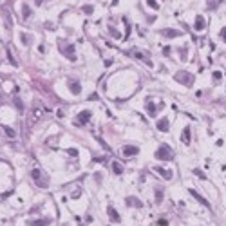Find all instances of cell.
Segmentation results:
<instances>
[{
  "label": "cell",
  "instance_id": "32",
  "mask_svg": "<svg viewBox=\"0 0 226 226\" xmlns=\"http://www.w3.org/2000/svg\"><path fill=\"white\" fill-rule=\"evenodd\" d=\"M109 29H111V33H112L114 36H120V33L116 31V29H114V27H109Z\"/></svg>",
  "mask_w": 226,
  "mask_h": 226
},
{
  "label": "cell",
  "instance_id": "6",
  "mask_svg": "<svg viewBox=\"0 0 226 226\" xmlns=\"http://www.w3.org/2000/svg\"><path fill=\"white\" fill-rule=\"evenodd\" d=\"M91 111H82V112L78 114V120H76V125H85L91 121Z\"/></svg>",
  "mask_w": 226,
  "mask_h": 226
},
{
  "label": "cell",
  "instance_id": "11",
  "mask_svg": "<svg viewBox=\"0 0 226 226\" xmlns=\"http://www.w3.org/2000/svg\"><path fill=\"white\" fill-rule=\"evenodd\" d=\"M125 201H127V205H129V206H136V208H141V206H143V203H141L138 197H132V195H130V197H127Z\"/></svg>",
  "mask_w": 226,
  "mask_h": 226
},
{
  "label": "cell",
  "instance_id": "29",
  "mask_svg": "<svg viewBox=\"0 0 226 226\" xmlns=\"http://www.w3.org/2000/svg\"><path fill=\"white\" fill-rule=\"evenodd\" d=\"M157 223H159V226H168V221L166 219H159Z\"/></svg>",
  "mask_w": 226,
  "mask_h": 226
},
{
  "label": "cell",
  "instance_id": "17",
  "mask_svg": "<svg viewBox=\"0 0 226 226\" xmlns=\"http://www.w3.org/2000/svg\"><path fill=\"white\" fill-rule=\"evenodd\" d=\"M51 224V219H38V221H31L29 226H47Z\"/></svg>",
  "mask_w": 226,
  "mask_h": 226
},
{
  "label": "cell",
  "instance_id": "25",
  "mask_svg": "<svg viewBox=\"0 0 226 226\" xmlns=\"http://www.w3.org/2000/svg\"><path fill=\"white\" fill-rule=\"evenodd\" d=\"M67 154L72 156V157H78V150H76V148H69V150H67Z\"/></svg>",
  "mask_w": 226,
  "mask_h": 226
},
{
  "label": "cell",
  "instance_id": "20",
  "mask_svg": "<svg viewBox=\"0 0 226 226\" xmlns=\"http://www.w3.org/2000/svg\"><path fill=\"white\" fill-rule=\"evenodd\" d=\"M22 16H24L25 20H27V18L31 16V7H29L27 4H22Z\"/></svg>",
  "mask_w": 226,
  "mask_h": 226
},
{
  "label": "cell",
  "instance_id": "31",
  "mask_svg": "<svg viewBox=\"0 0 226 226\" xmlns=\"http://www.w3.org/2000/svg\"><path fill=\"white\" fill-rule=\"evenodd\" d=\"M214 78H215V80H221V72H219V71H214Z\"/></svg>",
  "mask_w": 226,
  "mask_h": 226
},
{
  "label": "cell",
  "instance_id": "10",
  "mask_svg": "<svg viewBox=\"0 0 226 226\" xmlns=\"http://www.w3.org/2000/svg\"><path fill=\"white\" fill-rule=\"evenodd\" d=\"M161 34H163L165 38H175V36H179L181 33L177 31V29H163Z\"/></svg>",
  "mask_w": 226,
  "mask_h": 226
},
{
  "label": "cell",
  "instance_id": "22",
  "mask_svg": "<svg viewBox=\"0 0 226 226\" xmlns=\"http://www.w3.org/2000/svg\"><path fill=\"white\" fill-rule=\"evenodd\" d=\"M2 129H4V132L7 134V136H9V138H15V136H16V134H15V130H13V129H11V127H6V125H4V127H2Z\"/></svg>",
  "mask_w": 226,
  "mask_h": 226
},
{
  "label": "cell",
  "instance_id": "8",
  "mask_svg": "<svg viewBox=\"0 0 226 226\" xmlns=\"http://www.w3.org/2000/svg\"><path fill=\"white\" fill-rule=\"evenodd\" d=\"M107 215L111 217L114 223H120V221H121V217H120V214L116 212V208H114V206H107Z\"/></svg>",
  "mask_w": 226,
  "mask_h": 226
},
{
  "label": "cell",
  "instance_id": "5",
  "mask_svg": "<svg viewBox=\"0 0 226 226\" xmlns=\"http://www.w3.org/2000/svg\"><path fill=\"white\" fill-rule=\"evenodd\" d=\"M132 54H134V56H136V58H138V60H141V62H143V63H147L148 67H154V62L150 60V56H148L147 52L139 51V49H134V51H132Z\"/></svg>",
  "mask_w": 226,
  "mask_h": 226
},
{
  "label": "cell",
  "instance_id": "26",
  "mask_svg": "<svg viewBox=\"0 0 226 226\" xmlns=\"http://www.w3.org/2000/svg\"><path fill=\"white\" fill-rule=\"evenodd\" d=\"M156 199H157V203H161V199H163V194H161V190H159V188L156 190Z\"/></svg>",
  "mask_w": 226,
  "mask_h": 226
},
{
  "label": "cell",
  "instance_id": "19",
  "mask_svg": "<svg viewBox=\"0 0 226 226\" xmlns=\"http://www.w3.org/2000/svg\"><path fill=\"white\" fill-rule=\"evenodd\" d=\"M156 105H154V102H150V100H147V112L150 114V116H156Z\"/></svg>",
  "mask_w": 226,
  "mask_h": 226
},
{
  "label": "cell",
  "instance_id": "7",
  "mask_svg": "<svg viewBox=\"0 0 226 226\" xmlns=\"http://www.w3.org/2000/svg\"><path fill=\"white\" fill-rule=\"evenodd\" d=\"M156 127H157V130H159V132H168V129H170V121H168L166 118H163V120H159V121L156 123Z\"/></svg>",
  "mask_w": 226,
  "mask_h": 226
},
{
  "label": "cell",
  "instance_id": "23",
  "mask_svg": "<svg viewBox=\"0 0 226 226\" xmlns=\"http://www.w3.org/2000/svg\"><path fill=\"white\" fill-rule=\"evenodd\" d=\"M82 11H83V13H87V15H93V13H94V7H93V6H83Z\"/></svg>",
  "mask_w": 226,
  "mask_h": 226
},
{
  "label": "cell",
  "instance_id": "4",
  "mask_svg": "<svg viewBox=\"0 0 226 226\" xmlns=\"http://www.w3.org/2000/svg\"><path fill=\"white\" fill-rule=\"evenodd\" d=\"M174 78H175V82L183 83V85H186V87H188V85H192V82H194L192 74H190V72H186V71H179Z\"/></svg>",
  "mask_w": 226,
  "mask_h": 226
},
{
  "label": "cell",
  "instance_id": "28",
  "mask_svg": "<svg viewBox=\"0 0 226 226\" xmlns=\"http://www.w3.org/2000/svg\"><path fill=\"white\" fill-rule=\"evenodd\" d=\"M194 174L197 175V177H201V179H205V177H206V175L203 174V172H201V170H194Z\"/></svg>",
  "mask_w": 226,
  "mask_h": 226
},
{
  "label": "cell",
  "instance_id": "14",
  "mask_svg": "<svg viewBox=\"0 0 226 226\" xmlns=\"http://www.w3.org/2000/svg\"><path fill=\"white\" fill-rule=\"evenodd\" d=\"M181 141L185 145H190V127H185L183 129V134H181Z\"/></svg>",
  "mask_w": 226,
  "mask_h": 226
},
{
  "label": "cell",
  "instance_id": "13",
  "mask_svg": "<svg viewBox=\"0 0 226 226\" xmlns=\"http://www.w3.org/2000/svg\"><path fill=\"white\" fill-rule=\"evenodd\" d=\"M190 194L194 195V197H195V199H197V201H199V203H201V205H203V206H208V208H210V203L206 201V199H205V197H203V195H199V194H197V192H195L194 188H190Z\"/></svg>",
  "mask_w": 226,
  "mask_h": 226
},
{
  "label": "cell",
  "instance_id": "15",
  "mask_svg": "<svg viewBox=\"0 0 226 226\" xmlns=\"http://www.w3.org/2000/svg\"><path fill=\"white\" fill-rule=\"evenodd\" d=\"M154 170L156 172H159V175L165 177V179H172V172H170V170H165V168H161V166H156Z\"/></svg>",
  "mask_w": 226,
  "mask_h": 226
},
{
  "label": "cell",
  "instance_id": "12",
  "mask_svg": "<svg viewBox=\"0 0 226 226\" xmlns=\"http://www.w3.org/2000/svg\"><path fill=\"white\" fill-rule=\"evenodd\" d=\"M194 29H195V31H203V29H205V18H203L201 15H197V16H195V25H194Z\"/></svg>",
  "mask_w": 226,
  "mask_h": 226
},
{
  "label": "cell",
  "instance_id": "21",
  "mask_svg": "<svg viewBox=\"0 0 226 226\" xmlns=\"http://www.w3.org/2000/svg\"><path fill=\"white\" fill-rule=\"evenodd\" d=\"M112 170H114V174H116V175H121V174H123V166L118 163V161H114V163H112Z\"/></svg>",
  "mask_w": 226,
  "mask_h": 226
},
{
  "label": "cell",
  "instance_id": "27",
  "mask_svg": "<svg viewBox=\"0 0 226 226\" xmlns=\"http://www.w3.org/2000/svg\"><path fill=\"white\" fill-rule=\"evenodd\" d=\"M20 38H22V42H24V45H27V43H29V36H27V34H24V33H22Z\"/></svg>",
  "mask_w": 226,
  "mask_h": 226
},
{
  "label": "cell",
  "instance_id": "34",
  "mask_svg": "<svg viewBox=\"0 0 226 226\" xmlns=\"http://www.w3.org/2000/svg\"><path fill=\"white\" fill-rule=\"evenodd\" d=\"M34 2H36V6H40V4L43 2V0H34Z\"/></svg>",
  "mask_w": 226,
  "mask_h": 226
},
{
  "label": "cell",
  "instance_id": "18",
  "mask_svg": "<svg viewBox=\"0 0 226 226\" xmlns=\"http://www.w3.org/2000/svg\"><path fill=\"white\" fill-rule=\"evenodd\" d=\"M223 0H206V7L210 11H214V9H217L219 7V4H221Z\"/></svg>",
  "mask_w": 226,
  "mask_h": 226
},
{
  "label": "cell",
  "instance_id": "9",
  "mask_svg": "<svg viewBox=\"0 0 226 226\" xmlns=\"http://www.w3.org/2000/svg\"><path fill=\"white\" fill-rule=\"evenodd\" d=\"M138 152H139V148L136 145H127V147H123V156H136Z\"/></svg>",
  "mask_w": 226,
  "mask_h": 226
},
{
  "label": "cell",
  "instance_id": "33",
  "mask_svg": "<svg viewBox=\"0 0 226 226\" xmlns=\"http://www.w3.org/2000/svg\"><path fill=\"white\" fill-rule=\"evenodd\" d=\"M15 105H16V107L22 111V102H20V100H15Z\"/></svg>",
  "mask_w": 226,
  "mask_h": 226
},
{
  "label": "cell",
  "instance_id": "16",
  "mask_svg": "<svg viewBox=\"0 0 226 226\" xmlns=\"http://www.w3.org/2000/svg\"><path fill=\"white\" fill-rule=\"evenodd\" d=\"M69 89H71L72 94H80L82 93V85H80L78 82H71L69 83Z\"/></svg>",
  "mask_w": 226,
  "mask_h": 226
},
{
  "label": "cell",
  "instance_id": "30",
  "mask_svg": "<svg viewBox=\"0 0 226 226\" xmlns=\"http://www.w3.org/2000/svg\"><path fill=\"white\" fill-rule=\"evenodd\" d=\"M221 38L223 42H226V27H223V31H221Z\"/></svg>",
  "mask_w": 226,
  "mask_h": 226
},
{
  "label": "cell",
  "instance_id": "1",
  "mask_svg": "<svg viewBox=\"0 0 226 226\" xmlns=\"http://www.w3.org/2000/svg\"><path fill=\"white\" fill-rule=\"evenodd\" d=\"M31 177H33V181L36 183L38 188H47V186H49V177L43 174L40 168H33V170H31Z\"/></svg>",
  "mask_w": 226,
  "mask_h": 226
},
{
  "label": "cell",
  "instance_id": "2",
  "mask_svg": "<svg viewBox=\"0 0 226 226\" xmlns=\"http://www.w3.org/2000/svg\"><path fill=\"white\" fill-rule=\"evenodd\" d=\"M58 49H60V52H62L63 56H67L71 62L76 60V54H74V43H67V42L60 40L58 42Z\"/></svg>",
  "mask_w": 226,
  "mask_h": 226
},
{
  "label": "cell",
  "instance_id": "24",
  "mask_svg": "<svg viewBox=\"0 0 226 226\" xmlns=\"http://www.w3.org/2000/svg\"><path fill=\"white\" fill-rule=\"evenodd\" d=\"M147 4H148V6H150L152 9H159V4H157L156 0H147Z\"/></svg>",
  "mask_w": 226,
  "mask_h": 226
},
{
  "label": "cell",
  "instance_id": "3",
  "mask_svg": "<svg viewBox=\"0 0 226 226\" xmlns=\"http://www.w3.org/2000/svg\"><path fill=\"white\" fill-rule=\"evenodd\" d=\"M156 159H163V161H170L174 159V150L168 147V145H161L157 150H156Z\"/></svg>",
  "mask_w": 226,
  "mask_h": 226
}]
</instances>
